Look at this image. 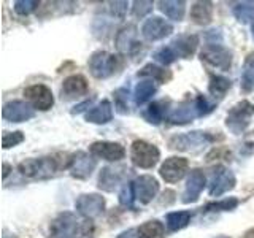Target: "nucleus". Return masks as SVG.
<instances>
[{"mask_svg":"<svg viewBox=\"0 0 254 238\" xmlns=\"http://www.w3.org/2000/svg\"><path fill=\"white\" fill-rule=\"evenodd\" d=\"M70 156L67 159H58V156H46L37 159H26L18 165L22 177L30 179H48L54 177L61 169H68Z\"/></svg>","mask_w":254,"mask_h":238,"instance_id":"nucleus-1","label":"nucleus"},{"mask_svg":"<svg viewBox=\"0 0 254 238\" xmlns=\"http://www.w3.org/2000/svg\"><path fill=\"white\" fill-rule=\"evenodd\" d=\"M254 115V105L248 100L238 102L229 110L226 116V127L234 135H240L246 130V127L250 125L251 118Z\"/></svg>","mask_w":254,"mask_h":238,"instance_id":"nucleus-2","label":"nucleus"},{"mask_svg":"<svg viewBox=\"0 0 254 238\" xmlns=\"http://www.w3.org/2000/svg\"><path fill=\"white\" fill-rule=\"evenodd\" d=\"M132 164L138 169H153L161 159V151L156 145L145 140H135L130 146Z\"/></svg>","mask_w":254,"mask_h":238,"instance_id":"nucleus-3","label":"nucleus"},{"mask_svg":"<svg viewBox=\"0 0 254 238\" xmlns=\"http://www.w3.org/2000/svg\"><path fill=\"white\" fill-rule=\"evenodd\" d=\"M81 222L71 211H64L54 218L50 226V238H78Z\"/></svg>","mask_w":254,"mask_h":238,"instance_id":"nucleus-4","label":"nucleus"},{"mask_svg":"<svg viewBox=\"0 0 254 238\" xmlns=\"http://www.w3.org/2000/svg\"><path fill=\"white\" fill-rule=\"evenodd\" d=\"M221 140L222 137H214L211 133L200 132V130H194V132H188V133H181V135H175L169 140V148L175 151H190L194 148H200L213 143L216 140Z\"/></svg>","mask_w":254,"mask_h":238,"instance_id":"nucleus-5","label":"nucleus"},{"mask_svg":"<svg viewBox=\"0 0 254 238\" xmlns=\"http://www.w3.org/2000/svg\"><path fill=\"white\" fill-rule=\"evenodd\" d=\"M118 63H119L118 56L110 54L107 51H95L89 58L91 75L97 79L110 78L118 70Z\"/></svg>","mask_w":254,"mask_h":238,"instance_id":"nucleus-6","label":"nucleus"},{"mask_svg":"<svg viewBox=\"0 0 254 238\" xmlns=\"http://www.w3.org/2000/svg\"><path fill=\"white\" fill-rule=\"evenodd\" d=\"M202 62H206L211 67H216L222 71H226L232 65V53L227 48H224L221 43L206 45L200 51Z\"/></svg>","mask_w":254,"mask_h":238,"instance_id":"nucleus-7","label":"nucleus"},{"mask_svg":"<svg viewBox=\"0 0 254 238\" xmlns=\"http://www.w3.org/2000/svg\"><path fill=\"white\" fill-rule=\"evenodd\" d=\"M235 184H237L235 175L229 169H226V167L218 165L211 173L208 192L211 197H219L222 194L229 192V190H232L235 187Z\"/></svg>","mask_w":254,"mask_h":238,"instance_id":"nucleus-8","label":"nucleus"},{"mask_svg":"<svg viewBox=\"0 0 254 238\" xmlns=\"http://www.w3.org/2000/svg\"><path fill=\"white\" fill-rule=\"evenodd\" d=\"M24 97L29 100L34 110L48 111L54 105V95L45 84H34L24 89Z\"/></svg>","mask_w":254,"mask_h":238,"instance_id":"nucleus-9","label":"nucleus"},{"mask_svg":"<svg viewBox=\"0 0 254 238\" xmlns=\"http://www.w3.org/2000/svg\"><path fill=\"white\" fill-rule=\"evenodd\" d=\"M95 164L97 162H95V159L92 156L84 153V151H78V153L70 156L68 172L76 179H87L92 175Z\"/></svg>","mask_w":254,"mask_h":238,"instance_id":"nucleus-10","label":"nucleus"},{"mask_svg":"<svg viewBox=\"0 0 254 238\" xmlns=\"http://www.w3.org/2000/svg\"><path fill=\"white\" fill-rule=\"evenodd\" d=\"M188 169H189L188 159L173 156V157L165 159V162L161 165V169H159V175H161V178L167 182H177L185 178Z\"/></svg>","mask_w":254,"mask_h":238,"instance_id":"nucleus-11","label":"nucleus"},{"mask_svg":"<svg viewBox=\"0 0 254 238\" xmlns=\"http://www.w3.org/2000/svg\"><path fill=\"white\" fill-rule=\"evenodd\" d=\"M173 32V26L159 16H151L141 26V35L145 37L148 42H156V40H162L169 37Z\"/></svg>","mask_w":254,"mask_h":238,"instance_id":"nucleus-12","label":"nucleus"},{"mask_svg":"<svg viewBox=\"0 0 254 238\" xmlns=\"http://www.w3.org/2000/svg\"><path fill=\"white\" fill-rule=\"evenodd\" d=\"M75 208L84 218H97L105 210V198L99 194H83L76 198Z\"/></svg>","mask_w":254,"mask_h":238,"instance_id":"nucleus-13","label":"nucleus"},{"mask_svg":"<svg viewBox=\"0 0 254 238\" xmlns=\"http://www.w3.org/2000/svg\"><path fill=\"white\" fill-rule=\"evenodd\" d=\"M133 192L135 198L141 205H148L149 202H153V198L159 192V182L151 175H141L133 181Z\"/></svg>","mask_w":254,"mask_h":238,"instance_id":"nucleus-14","label":"nucleus"},{"mask_svg":"<svg viewBox=\"0 0 254 238\" xmlns=\"http://www.w3.org/2000/svg\"><path fill=\"white\" fill-rule=\"evenodd\" d=\"M195 118H200V111H198V107H197V102L195 99H186L185 102H181L177 108H173L169 116H167V121L170 124H178V125H183V124H189L192 122Z\"/></svg>","mask_w":254,"mask_h":238,"instance_id":"nucleus-15","label":"nucleus"},{"mask_svg":"<svg viewBox=\"0 0 254 238\" xmlns=\"http://www.w3.org/2000/svg\"><path fill=\"white\" fill-rule=\"evenodd\" d=\"M89 151L94 157L103 159L107 162H118L126 156L124 146L115 141H94L89 146Z\"/></svg>","mask_w":254,"mask_h":238,"instance_id":"nucleus-16","label":"nucleus"},{"mask_svg":"<svg viewBox=\"0 0 254 238\" xmlns=\"http://www.w3.org/2000/svg\"><path fill=\"white\" fill-rule=\"evenodd\" d=\"M35 115L34 108L22 100H11L3 105L2 116L8 122H24L29 121Z\"/></svg>","mask_w":254,"mask_h":238,"instance_id":"nucleus-17","label":"nucleus"},{"mask_svg":"<svg viewBox=\"0 0 254 238\" xmlns=\"http://www.w3.org/2000/svg\"><path fill=\"white\" fill-rule=\"evenodd\" d=\"M89 91L87 79L83 75H71L64 79L61 87V97L62 100H75L83 97Z\"/></svg>","mask_w":254,"mask_h":238,"instance_id":"nucleus-18","label":"nucleus"},{"mask_svg":"<svg viewBox=\"0 0 254 238\" xmlns=\"http://www.w3.org/2000/svg\"><path fill=\"white\" fill-rule=\"evenodd\" d=\"M205 184H206L205 173L202 170H198V169H194L192 172L189 173L185 192H183V195H181V202L183 203H194V202H197V198L200 197V192L203 190Z\"/></svg>","mask_w":254,"mask_h":238,"instance_id":"nucleus-19","label":"nucleus"},{"mask_svg":"<svg viewBox=\"0 0 254 238\" xmlns=\"http://www.w3.org/2000/svg\"><path fill=\"white\" fill-rule=\"evenodd\" d=\"M127 175V169L123 165L119 167H103L99 175V189L113 192V190L121 184V181Z\"/></svg>","mask_w":254,"mask_h":238,"instance_id":"nucleus-20","label":"nucleus"},{"mask_svg":"<svg viewBox=\"0 0 254 238\" xmlns=\"http://www.w3.org/2000/svg\"><path fill=\"white\" fill-rule=\"evenodd\" d=\"M169 46L178 59H190L198 46V37L190 34L180 35L177 38H173Z\"/></svg>","mask_w":254,"mask_h":238,"instance_id":"nucleus-21","label":"nucleus"},{"mask_svg":"<svg viewBox=\"0 0 254 238\" xmlns=\"http://www.w3.org/2000/svg\"><path fill=\"white\" fill-rule=\"evenodd\" d=\"M137 42V27L135 26H126L116 34V48L119 53L123 54H129L132 53L135 48H138Z\"/></svg>","mask_w":254,"mask_h":238,"instance_id":"nucleus-22","label":"nucleus"},{"mask_svg":"<svg viewBox=\"0 0 254 238\" xmlns=\"http://www.w3.org/2000/svg\"><path fill=\"white\" fill-rule=\"evenodd\" d=\"M87 122L92 124H107L113 118V108H111L110 100H102L97 107H94L84 115Z\"/></svg>","mask_w":254,"mask_h":238,"instance_id":"nucleus-23","label":"nucleus"},{"mask_svg":"<svg viewBox=\"0 0 254 238\" xmlns=\"http://www.w3.org/2000/svg\"><path fill=\"white\" fill-rule=\"evenodd\" d=\"M190 19L198 26H206L213 19V3L211 2H195L190 6Z\"/></svg>","mask_w":254,"mask_h":238,"instance_id":"nucleus-24","label":"nucleus"},{"mask_svg":"<svg viewBox=\"0 0 254 238\" xmlns=\"http://www.w3.org/2000/svg\"><path fill=\"white\" fill-rule=\"evenodd\" d=\"M159 5V10H161L167 18H170L173 21H183L185 18V13H186V3L183 2V0H161V2H157Z\"/></svg>","mask_w":254,"mask_h":238,"instance_id":"nucleus-25","label":"nucleus"},{"mask_svg":"<svg viewBox=\"0 0 254 238\" xmlns=\"http://www.w3.org/2000/svg\"><path fill=\"white\" fill-rule=\"evenodd\" d=\"M240 86H242V91L245 94L254 91V51L250 53L245 58L243 68H242Z\"/></svg>","mask_w":254,"mask_h":238,"instance_id":"nucleus-26","label":"nucleus"},{"mask_svg":"<svg viewBox=\"0 0 254 238\" xmlns=\"http://www.w3.org/2000/svg\"><path fill=\"white\" fill-rule=\"evenodd\" d=\"M156 91H157V86L153 79H143V81H140L135 86V91H133L135 103H137V105H145L146 102L153 99Z\"/></svg>","mask_w":254,"mask_h":238,"instance_id":"nucleus-27","label":"nucleus"},{"mask_svg":"<svg viewBox=\"0 0 254 238\" xmlns=\"http://www.w3.org/2000/svg\"><path fill=\"white\" fill-rule=\"evenodd\" d=\"M169 100H161V102H154L151 103V105L143 111V118L146 119L149 124H161L165 118V113H167V107H169Z\"/></svg>","mask_w":254,"mask_h":238,"instance_id":"nucleus-28","label":"nucleus"},{"mask_svg":"<svg viewBox=\"0 0 254 238\" xmlns=\"http://www.w3.org/2000/svg\"><path fill=\"white\" fill-rule=\"evenodd\" d=\"M232 87V81L229 78L222 75H210V84H208V92L214 99H222L227 94V91Z\"/></svg>","mask_w":254,"mask_h":238,"instance_id":"nucleus-29","label":"nucleus"},{"mask_svg":"<svg viewBox=\"0 0 254 238\" xmlns=\"http://www.w3.org/2000/svg\"><path fill=\"white\" fill-rule=\"evenodd\" d=\"M138 76H149V79H153V81H157V83H169L173 75L170 70H167L164 67L154 65V63H148V65H145L138 71Z\"/></svg>","mask_w":254,"mask_h":238,"instance_id":"nucleus-30","label":"nucleus"},{"mask_svg":"<svg viewBox=\"0 0 254 238\" xmlns=\"http://www.w3.org/2000/svg\"><path fill=\"white\" fill-rule=\"evenodd\" d=\"M192 214L190 211H173L167 214V227H169L170 232H178V230L185 229L189 222Z\"/></svg>","mask_w":254,"mask_h":238,"instance_id":"nucleus-31","label":"nucleus"},{"mask_svg":"<svg viewBox=\"0 0 254 238\" xmlns=\"http://www.w3.org/2000/svg\"><path fill=\"white\" fill-rule=\"evenodd\" d=\"M138 235L140 238H164L165 227L162 222L157 219L146 221L145 224H141L138 227Z\"/></svg>","mask_w":254,"mask_h":238,"instance_id":"nucleus-32","label":"nucleus"},{"mask_svg":"<svg viewBox=\"0 0 254 238\" xmlns=\"http://www.w3.org/2000/svg\"><path fill=\"white\" fill-rule=\"evenodd\" d=\"M240 200H238L237 197H229V198H224V200H218V202H210L206 203L202 211L203 213H216V211H232L235 210Z\"/></svg>","mask_w":254,"mask_h":238,"instance_id":"nucleus-33","label":"nucleus"},{"mask_svg":"<svg viewBox=\"0 0 254 238\" xmlns=\"http://www.w3.org/2000/svg\"><path fill=\"white\" fill-rule=\"evenodd\" d=\"M234 16L237 18L238 22L248 24L250 21L254 19V2H240L234 6L232 10Z\"/></svg>","mask_w":254,"mask_h":238,"instance_id":"nucleus-34","label":"nucleus"},{"mask_svg":"<svg viewBox=\"0 0 254 238\" xmlns=\"http://www.w3.org/2000/svg\"><path fill=\"white\" fill-rule=\"evenodd\" d=\"M115 97V107L119 115H127L129 113V89L127 87H119L118 91L113 92Z\"/></svg>","mask_w":254,"mask_h":238,"instance_id":"nucleus-35","label":"nucleus"},{"mask_svg":"<svg viewBox=\"0 0 254 238\" xmlns=\"http://www.w3.org/2000/svg\"><path fill=\"white\" fill-rule=\"evenodd\" d=\"M178 58L170 50V46H162L154 53V60H157L159 63H162V65H170V63H173Z\"/></svg>","mask_w":254,"mask_h":238,"instance_id":"nucleus-36","label":"nucleus"},{"mask_svg":"<svg viewBox=\"0 0 254 238\" xmlns=\"http://www.w3.org/2000/svg\"><path fill=\"white\" fill-rule=\"evenodd\" d=\"M38 6H40V2H35V0H16L14 11L19 16H27L32 11H35Z\"/></svg>","mask_w":254,"mask_h":238,"instance_id":"nucleus-37","label":"nucleus"},{"mask_svg":"<svg viewBox=\"0 0 254 238\" xmlns=\"http://www.w3.org/2000/svg\"><path fill=\"white\" fill-rule=\"evenodd\" d=\"M133 198H135V192H133V182H127V184L123 186L121 192H119V203L126 208H132L133 206Z\"/></svg>","mask_w":254,"mask_h":238,"instance_id":"nucleus-38","label":"nucleus"},{"mask_svg":"<svg viewBox=\"0 0 254 238\" xmlns=\"http://www.w3.org/2000/svg\"><path fill=\"white\" fill-rule=\"evenodd\" d=\"M24 141V133L21 130H16V132H3V138H2V145L3 149H10L18 146L19 143Z\"/></svg>","mask_w":254,"mask_h":238,"instance_id":"nucleus-39","label":"nucleus"},{"mask_svg":"<svg viewBox=\"0 0 254 238\" xmlns=\"http://www.w3.org/2000/svg\"><path fill=\"white\" fill-rule=\"evenodd\" d=\"M132 5V14L135 18H143V16L153 11L154 2H133Z\"/></svg>","mask_w":254,"mask_h":238,"instance_id":"nucleus-40","label":"nucleus"},{"mask_svg":"<svg viewBox=\"0 0 254 238\" xmlns=\"http://www.w3.org/2000/svg\"><path fill=\"white\" fill-rule=\"evenodd\" d=\"M195 102H197V107H198V111H200V118L202 116H206V115H210L211 111L216 108V105L214 103H211L208 99L205 97V95L202 94H198L197 97H195Z\"/></svg>","mask_w":254,"mask_h":238,"instance_id":"nucleus-41","label":"nucleus"},{"mask_svg":"<svg viewBox=\"0 0 254 238\" xmlns=\"http://www.w3.org/2000/svg\"><path fill=\"white\" fill-rule=\"evenodd\" d=\"M127 6H129L127 2H110V13L115 18L123 19L127 13Z\"/></svg>","mask_w":254,"mask_h":238,"instance_id":"nucleus-42","label":"nucleus"},{"mask_svg":"<svg viewBox=\"0 0 254 238\" xmlns=\"http://www.w3.org/2000/svg\"><path fill=\"white\" fill-rule=\"evenodd\" d=\"M116 238H140V235H138V229L124 230V232H121Z\"/></svg>","mask_w":254,"mask_h":238,"instance_id":"nucleus-43","label":"nucleus"},{"mask_svg":"<svg viewBox=\"0 0 254 238\" xmlns=\"http://www.w3.org/2000/svg\"><path fill=\"white\" fill-rule=\"evenodd\" d=\"M92 105V100H86L84 103H81V105H78L75 107L73 110H71V115H78V113H81V111L86 108V107H91Z\"/></svg>","mask_w":254,"mask_h":238,"instance_id":"nucleus-44","label":"nucleus"},{"mask_svg":"<svg viewBox=\"0 0 254 238\" xmlns=\"http://www.w3.org/2000/svg\"><path fill=\"white\" fill-rule=\"evenodd\" d=\"M245 145L246 146H250V148H253L254 149V132L250 135V137L248 138H246V143H245Z\"/></svg>","mask_w":254,"mask_h":238,"instance_id":"nucleus-45","label":"nucleus"},{"mask_svg":"<svg viewBox=\"0 0 254 238\" xmlns=\"http://www.w3.org/2000/svg\"><path fill=\"white\" fill-rule=\"evenodd\" d=\"M8 173H10V165H8V164H3V179L8 177Z\"/></svg>","mask_w":254,"mask_h":238,"instance_id":"nucleus-46","label":"nucleus"},{"mask_svg":"<svg viewBox=\"0 0 254 238\" xmlns=\"http://www.w3.org/2000/svg\"><path fill=\"white\" fill-rule=\"evenodd\" d=\"M243 238H254V229H250L248 232L243 235Z\"/></svg>","mask_w":254,"mask_h":238,"instance_id":"nucleus-47","label":"nucleus"},{"mask_svg":"<svg viewBox=\"0 0 254 238\" xmlns=\"http://www.w3.org/2000/svg\"><path fill=\"white\" fill-rule=\"evenodd\" d=\"M251 30H253V38H254V22H253V27H251Z\"/></svg>","mask_w":254,"mask_h":238,"instance_id":"nucleus-48","label":"nucleus"},{"mask_svg":"<svg viewBox=\"0 0 254 238\" xmlns=\"http://www.w3.org/2000/svg\"><path fill=\"white\" fill-rule=\"evenodd\" d=\"M216 238H229V237H226V235H219V237H216Z\"/></svg>","mask_w":254,"mask_h":238,"instance_id":"nucleus-49","label":"nucleus"}]
</instances>
